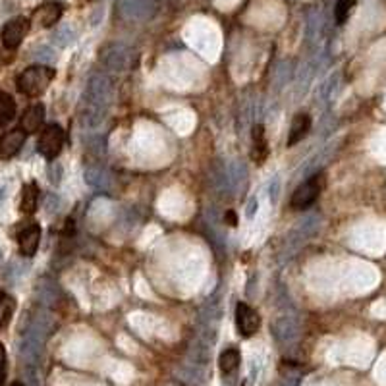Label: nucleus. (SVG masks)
<instances>
[{"label": "nucleus", "instance_id": "nucleus-18", "mask_svg": "<svg viewBox=\"0 0 386 386\" xmlns=\"http://www.w3.org/2000/svg\"><path fill=\"white\" fill-rule=\"evenodd\" d=\"M224 219H226V222H228V224H230V226H236V224H238V220H236V213H234V210H228L226 217H224Z\"/></svg>", "mask_w": 386, "mask_h": 386}, {"label": "nucleus", "instance_id": "nucleus-4", "mask_svg": "<svg viewBox=\"0 0 386 386\" xmlns=\"http://www.w3.org/2000/svg\"><path fill=\"white\" fill-rule=\"evenodd\" d=\"M27 31H29V20L26 17H14L10 20L6 26L2 27V33H0V39H2V45L8 49V51H14L17 49L22 41L26 39Z\"/></svg>", "mask_w": 386, "mask_h": 386}, {"label": "nucleus", "instance_id": "nucleus-7", "mask_svg": "<svg viewBox=\"0 0 386 386\" xmlns=\"http://www.w3.org/2000/svg\"><path fill=\"white\" fill-rule=\"evenodd\" d=\"M41 242V226L39 224H27L20 234H17V244H20V253L24 257H33L39 249Z\"/></svg>", "mask_w": 386, "mask_h": 386}, {"label": "nucleus", "instance_id": "nucleus-5", "mask_svg": "<svg viewBox=\"0 0 386 386\" xmlns=\"http://www.w3.org/2000/svg\"><path fill=\"white\" fill-rule=\"evenodd\" d=\"M236 327L244 338H252L261 328V317L247 303H238L236 307Z\"/></svg>", "mask_w": 386, "mask_h": 386}, {"label": "nucleus", "instance_id": "nucleus-9", "mask_svg": "<svg viewBox=\"0 0 386 386\" xmlns=\"http://www.w3.org/2000/svg\"><path fill=\"white\" fill-rule=\"evenodd\" d=\"M43 122H45V107H43L41 102H37V105L29 107V109L24 112V116L20 120V128H22L27 135L37 134V132L41 130Z\"/></svg>", "mask_w": 386, "mask_h": 386}, {"label": "nucleus", "instance_id": "nucleus-10", "mask_svg": "<svg viewBox=\"0 0 386 386\" xmlns=\"http://www.w3.org/2000/svg\"><path fill=\"white\" fill-rule=\"evenodd\" d=\"M269 157V141H267V134L265 128L255 126L253 128V147H252V159L257 164H263Z\"/></svg>", "mask_w": 386, "mask_h": 386}, {"label": "nucleus", "instance_id": "nucleus-14", "mask_svg": "<svg viewBox=\"0 0 386 386\" xmlns=\"http://www.w3.org/2000/svg\"><path fill=\"white\" fill-rule=\"evenodd\" d=\"M16 116V102L8 93H0V126L8 124Z\"/></svg>", "mask_w": 386, "mask_h": 386}, {"label": "nucleus", "instance_id": "nucleus-1", "mask_svg": "<svg viewBox=\"0 0 386 386\" xmlns=\"http://www.w3.org/2000/svg\"><path fill=\"white\" fill-rule=\"evenodd\" d=\"M56 76V72L49 66H29L26 68L16 79V85L20 93H24L27 97H39L47 91V87L51 85V82Z\"/></svg>", "mask_w": 386, "mask_h": 386}, {"label": "nucleus", "instance_id": "nucleus-13", "mask_svg": "<svg viewBox=\"0 0 386 386\" xmlns=\"http://www.w3.org/2000/svg\"><path fill=\"white\" fill-rule=\"evenodd\" d=\"M240 361H242L240 352H238L236 348H228V350H224V352L220 353L219 367L224 375H232V373H236L238 367H240Z\"/></svg>", "mask_w": 386, "mask_h": 386}, {"label": "nucleus", "instance_id": "nucleus-2", "mask_svg": "<svg viewBox=\"0 0 386 386\" xmlns=\"http://www.w3.org/2000/svg\"><path fill=\"white\" fill-rule=\"evenodd\" d=\"M64 141H66L64 130L56 126V124H49L41 132V137H39V143H37L39 155H43L47 160H54L62 151Z\"/></svg>", "mask_w": 386, "mask_h": 386}, {"label": "nucleus", "instance_id": "nucleus-19", "mask_svg": "<svg viewBox=\"0 0 386 386\" xmlns=\"http://www.w3.org/2000/svg\"><path fill=\"white\" fill-rule=\"evenodd\" d=\"M10 386H26V385H24V383H17V380H16V383H12Z\"/></svg>", "mask_w": 386, "mask_h": 386}, {"label": "nucleus", "instance_id": "nucleus-6", "mask_svg": "<svg viewBox=\"0 0 386 386\" xmlns=\"http://www.w3.org/2000/svg\"><path fill=\"white\" fill-rule=\"evenodd\" d=\"M62 4L60 2H45L39 8H35L33 16H31V22H33L37 27H52L56 26L60 17H62Z\"/></svg>", "mask_w": 386, "mask_h": 386}, {"label": "nucleus", "instance_id": "nucleus-20", "mask_svg": "<svg viewBox=\"0 0 386 386\" xmlns=\"http://www.w3.org/2000/svg\"><path fill=\"white\" fill-rule=\"evenodd\" d=\"M0 193H2V190H0Z\"/></svg>", "mask_w": 386, "mask_h": 386}, {"label": "nucleus", "instance_id": "nucleus-3", "mask_svg": "<svg viewBox=\"0 0 386 386\" xmlns=\"http://www.w3.org/2000/svg\"><path fill=\"white\" fill-rule=\"evenodd\" d=\"M321 187H323V176H311L307 182H303L292 195L290 205L294 210H305L309 209L313 203L319 199Z\"/></svg>", "mask_w": 386, "mask_h": 386}, {"label": "nucleus", "instance_id": "nucleus-8", "mask_svg": "<svg viewBox=\"0 0 386 386\" xmlns=\"http://www.w3.org/2000/svg\"><path fill=\"white\" fill-rule=\"evenodd\" d=\"M27 134L22 130V128H16L8 134H4L0 137V159H12L16 157L20 149L24 147L26 143Z\"/></svg>", "mask_w": 386, "mask_h": 386}, {"label": "nucleus", "instance_id": "nucleus-17", "mask_svg": "<svg viewBox=\"0 0 386 386\" xmlns=\"http://www.w3.org/2000/svg\"><path fill=\"white\" fill-rule=\"evenodd\" d=\"M4 378H6V350L0 344V386L4 383Z\"/></svg>", "mask_w": 386, "mask_h": 386}, {"label": "nucleus", "instance_id": "nucleus-16", "mask_svg": "<svg viewBox=\"0 0 386 386\" xmlns=\"http://www.w3.org/2000/svg\"><path fill=\"white\" fill-rule=\"evenodd\" d=\"M353 6H355V0H338L336 2V8H334V17H336V24H346V20L350 17L352 14Z\"/></svg>", "mask_w": 386, "mask_h": 386}, {"label": "nucleus", "instance_id": "nucleus-15", "mask_svg": "<svg viewBox=\"0 0 386 386\" xmlns=\"http://www.w3.org/2000/svg\"><path fill=\"white\" fill-rule=\"evenodd\" d=\"M14 313V300L0 290V328L4 327Z\"/></svg>", "mask_w": 386, "mask_h": 386}, {"label": "nucleus", "instance_id": "nucleus-11", "mask_svg": "<svg viewBox=\"0 0 386 386\" xmlns=\"http://www.w3.org/2000/svg\"><path fill=\"white\" fill-rule=\"evenodd\" d=\"M311 130V116L309 114H295L294 122H292V128H290V135H288V147H294L298 143L302 141L305 135L309 134Z\"/></svg>", "mask_w": 386, "mask_h": 386}, {"label": "nucleus", "instance_id": "nucleus-12", "mask_svg": "<svg viewBox=\"0 0 386 386\" xmlns=\"http://www.w3.org/2000/svg\"><path fill=\"white\" fill-rule=\"evenodd\" d=\"M37 203H39V187L37 184H26L22 190V201H20V210L24 215H33L37 210Z\"/></svg>", "mask_w": 386, "mask_h": 386}]
</instances>
